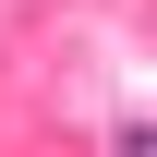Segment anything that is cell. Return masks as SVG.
<instances>
[{
  "label": "cell",
  "mask_w": 157,
  "mask_h": 157,
  "mask_svg": "<svg viewBox=\"0 0 157 157\" xmlns=\"http://www.w3.org/2000/svg\"><path fill=\"white\" fill-rule=\"evenodd\" d=\"M121 157H157V133H145V121H121Z\"/></svg>",
  "instance_id": "obj_1"
}]
</instances>
